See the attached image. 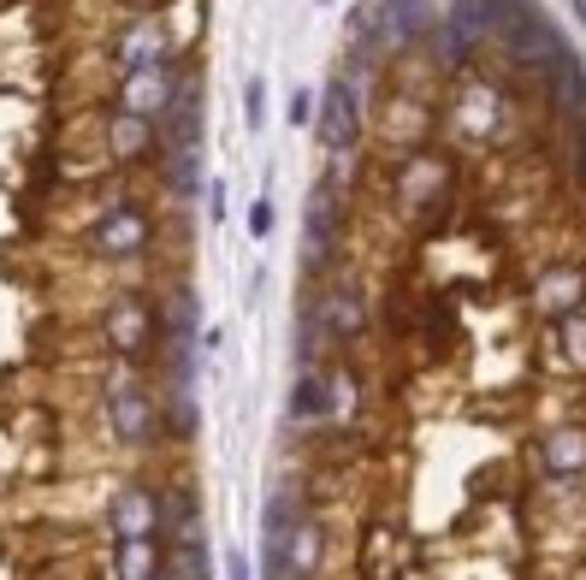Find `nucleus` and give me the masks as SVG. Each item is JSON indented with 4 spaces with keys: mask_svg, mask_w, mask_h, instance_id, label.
<instances>
[{
    "mask_svg": "<svg viewBox=\"0 0 586 580\" xmlns=\"http://www.w3.org/2000/svg\"><path fill=\"white\" fill-rule=\"evenodd\" d=\"M166 569V540L149 533V540H113V575L107 580H154Z\"/></svg>",
    "mask_w": 586,
    "mask_h": 580,
    "instance_id": "4468645a",
    "label": "nucleus"
},
{
    "mask_svg": "<svg viewBox=\"0 0 586 580\" xmlns=\"http://www.w3.org/2000/svg\"><path fill=\"white\" fill-rule=\"evenodd\" d=\"M539 468L551 480H581L586 474V427H551L539 439Z\"/></svg>",
    "mask_w": 586,
    "mask_h": 580,
    "instance_id": "f8f14e48",
    "label": "nucleus"
},
{
    "mask_svg": "<svg viewBox=\"0 0 586 580\" xmlns=\"http://www.w3.org/2000/svg\"><path fill=\"white\" fill-rule=\"evenodd\" d=\"M166 178H172V190H179V196H196V184H202V142H172Z\"/></svg>",
    "mask_w": 586,
    "mask_h": 580,
    "instance_id": "aec40b11",
    "label": "nucleus"
},
{
    "mask_svg": "<svg viewBox=\"0 0 586 580\" xmlns=\"http://www.w3.org/2000/svg\"><path fill=\"white\" fill-rule=\"evenodd\" d=\"M468 42H474V36H468V31H462V24H457V19H445V24H438V31H433V48H438V66H450V60H462V54H468Z\"/></svg>",
    "mask_w": 586,
    "mask_h": 580,
    "instance_id": "412c9836",
    "label": "nucleus"
},
{
    "mask_svg": "<svg viewBox=\"0 0 586 580\" xmlns=\"http://www.w3.org/2000/svg\"><path fill=\"white\" fill-rule=\"evenodd\" d=\"M166 31H160V19H149V12H137V19H125V31L113 36V66L125 71H149V66H166Z\"/></svg>",
    "mask_w": 586,
    "mask_h": 580,
    "instance_id": "1a4fd4ad",
    "label": "nucleus"
},
{
    "mask_svg": "<svg viewBox=\"0 0 586 580\" xmlns=\"http://www.w3.org/2000/svg\"><path fill=\"white\" fill-rule=\"evenodd\" d=\"M421 7H427V0H386V7H379V19L391 24V36H409L421 24Z\"/></svg>",
    "mask_w": 586,
    "mask_h": 580,
    "instance_id": "4be33fe9",
    "label": "nucleus"
},
{
    "mask_svg": "<svg viewBox=\"0 0 586 580\" xmlns=\"http://www.w3.org/2000/svg\"><path fill=\"white\" fill-rule=\"evenodd\" d=\"M83 250L95 260H113V267H119V260H142L154 250V213L142 208V201H113V208L90 225Z\"/></svg>",
    "mask_w": 586,
    "mask_h": 580,
    "instance_id": "7ed1b4c3",
    "label": "nucleus"
},
{
    "mask_svg": "<svg viewBox=\"0 0 586 580\" xmlns=\"http://www.w3.org/2000/svg\"><path fill=\"white\" fill-rule=\"evenodd\" d=\"M243 125H249V130L267 125V83H261V78L243 83Z\"/></svg>",
    "mask_w": 586,
    "mask_h": 580,
    "instance_id": "5701e85b",
    "label": "nucleus"
},
{
    "mask_svg": "<svg viewBox=\"0 0 586 580\" xmlns=\"http://www.w3.org/2000/svg\"><path fill=\"white\" fill-rule=\"evenodd\" d=\"M107 533L113 540H149L160 533V486L154 480H119L107 491Z\"/></svg>",
    "mask_w": 586,
    "mask_h": 580,
    "instance_id": "20e7f679",
    "label": "nucleus"
},
{
    "mask_svg": "<svg viewBox=\"0 0 586 580\" xmlns=\"http://www.w3.org/2000/svg\"><path fill=\"white\" fill-rule=\"evenodd\" d=\"M107 432H113V444L119 451H154V439H160V397H154V385L142 380V373H113L107 380Z\"/></svg>",
    "mask_w": 586,
    "mask_h": 580,
    "instance_id": "f03ea898",
    "label": "nucleus"
},
{
    "mask_svg": "<svg viewBox=\"0 0 586 580\" xmlns=\"http://www.w3.org/2000/svg\"><path fill=\"white\" fill-rule=\"evenodd\" d=\"M208 213H214V220H226V184H208Z\"/></svg>",
    "mask_w": 586,
    "mask_h": 580,
    "instance_id": "bb28decb",
    "label": "nucleus"
},
{
    "mask_svg": "<svg viewBox=\"0 0 586 580\" xmlns=\"http://www.w3.org/2000/svg\"><path fill=\"white\" fill-rule=\"evenodd\" d=\"M166 575L172 580H214V550H208V533H179L166 540Z\"/></svg>",
    "mask_w": 586,
    "mask_h": 580,
    "instance_id": "f3484780",
    "label": "nucleus"
},
{
    "mask_svg": "<svg viewBox=\"0 0 586 580\" xmlns=\"http://www.w3.org/2000/svg\"><path fill=\"white\" fill-rule=\"evenodd\" d=\"M533 309L545 321H568L586 309V260H551L533 279Z\"/></svg>",
    "mask_w": 586,
    "mask_h": 580,
    "instance_id": "39448f33",
    "label": "nucleus"
},
{
    "mask_svg": "<svg viewBox=\"0 0 586 580\" xmlns=\"http://www.w3.org/2000/svg\"><path fill=\"white\" fill-rule=\"evenodd\" d=\"M314 130H320V142H326L332 154H349L361 142V107H356V90H349L344 78L326 83V101H320V113H314Z\"/></svg>",
    "mask_w": 586,
    "mask_h": 580,
    "instance_id": "6e6552de",
    "label": "nucleus"
},
{
    "mask_svg": "<svg viewBox=\"0 0 586 580\" xmlns=\"http://www.w3.org/2000/svg\"><path fill=\"white\" fill-rule=\"evenodd\" d=\"M179 71L172 66H149V71H130L125 78V90H119V113H137V119H166L172 113V101H179Z\"/></svg>",
    "mask_w": 586,
    "mask_h": 580,
    "instance_id": "0eeeda50",
    "label": "nucleus"
},
{
    "mask_svg": "<svg viewBox=\"0 0 586 580\" xmlns=\"http://www.w3.org/2000/svg\"><path fill=\"white\" fill-rule=\"evenodd\" d=\"M575 142H581V178H586V119L575 125Z\"/></svg>",
    "mask_w": 586,
    "mask_h": 580,
    "instance_id": "cd10ccee",
    "label": "nucleus"
},
{
    "mask_svg": "<svg viewBox=\"0 0 586 580\" xmlns=\"http://www.w3.org/2000/svg\"><path fill=\"white\" fill-rule=\"evenodd\" d=\"M509 54H516L521 66H533V60L551 66V60H563L568 48H563V36H556V24L533 7V12H521V19L509 24Z\"/></svg>",
    "mask_w": 586,
    "mask_h": 580,
    "instance_id": "9b49d317",
    "label": "nucleus"
},
{
    "mask_svg": "<svg viewBox=\"0 0 586 580\" xmlns=\"http://www.w3.org/2000/svg\"><path fill=\"white\" fill-rule=\"evenodd\" d=\"M297 515H309L302 491H297V486H278L273 498H267V510H261V569L278 557V540L290 533V521H297Z\"/></svg>",
    "mask_w": 586,
    "mask_h": 580,
    "instance_id": "2eb2a0df",
    "label": "nucleus"
},
{
    "mask_svg": "<svg viewBox=\"0 0 586 580\" xmlns=\"http://www.w3.org/2000/svg\"><path fill=\"white\" fill-rule=\"evenodd\" d=\"M551 101L563 113H581L586 119V66L575 60V54H563V60L551 66Z\"/></svg>",
    "mask_w": 586,
    "mask_h": 580,
    "instance_id": "6ab92c4d",
    "label": "nucleus"
},
{
    "mask_svg": "<svg viewBox=\"0 0 586 580\" xmlns=\"http://www.w3.org/2000/svg\"><path fill=\"white\" fill-rule=\"evenodd\" d=\"M314 101H309V90H297V95H290V125H314Z\"/></svg>",
    "mask_w": 586,
    "mask_h": 580,
    "instance_id": "393cba45",
    "label": "nucleus"
},
{
    "mask_svg": "<svg viewBox=\"0 0 586 580\" xmlns=\"http://www.w3.org/2000/svg\"><path fill=\"white\" fill-rule=\"evenodd\" d=\"M101 344H107V356L125 361V368L154 361L160 356V302L142 297V290H119V297L101 309Z\"/></svg>",
    "mask_w": 586,
    "mask_h": 580,
    "instance_id": "f257e3e1",
    "label": "nucleus"
},
{
    "mask_svg": "<svg viewBox=\"0 0 586 580\" xmlns=\"http://www.w3.org/2000/svg\"><path fill=\"white\" fill-rule=\"evenodd\" d=\"M332 409H344L338 403V373H326V368L302 373L297 391H290V420H326Z\"/></svg>",
    "mask_w": 586,
    "mask_h": 580,
    "instance_id": "dca6fc26",
    "label": "nucleus"
},
{
    "mask_svg": "<svg viewBox=\"0 0 586 580\" xmlns=\"http://www.w3.org/2000/svg\"><path fill=\"white\" fill-rule=\"evenodd\" d=\"M545 361L568 380H586V309L568 314V321H551L545 332Z\"/></svg>",
    "mask_w": 586,
    "mask_h": 580,
    "instance_id": "ddd939ff",
    "label": "nucleus"
},
{
    "mask_svg": "<svg viewBox=\"0 0 586 580\" xmlns=\"http://www.w3.org/2000/svg\"><path fill=\"white\" fill-rule=\"evenodd\" d=\"M226 580H255V569H249L243 550H226Z\"/></svg>",
    "mask_w": 586,
    "mask_h": 580,
    "instance_id": "a878e982",
    "label": "nucleus"
},
{
    "mask_svg": "<svg viewBox=\"0 0 586 580\" xmlns=\"http://www.w3.org/2000/svg\"><path fill=\"white\" fill-rule=\"evenodd\" d=\"M267 231H273V196H261L249 208V237H267Z\"/></svg>",
    "mask_w": 586,
    "mask_h": 580,
    "instance_id": "b1692460",
    "label": "nucleus"
},
{
    "mask_svg": "<svg viewBox=\"0 0 586 580\" xmlns=\"http://www.w3.org/2000/svg\"><path fill=\"white\" fill-rule=\"evenodd\" d=\"M154 580H172V575H166V569H160V575H154Z\"/></svg>",
    "mask_w": 586,
    "mask_h": 580,
    "instance_id": "c85d7f7f",
    "label": "nucleus"
},
{
    "mask_svg": "<svg viewBox=\"0 0 586 580\" xmlns=\"http://www.w3.org/2000/svg\"><path fill=\"white\" fill-rule=\"evenodd\" d=\"M314 326L332 344H361V332H368V297L356 285H326L314 297Z\"/></svg>",
    "mask_w": 586,
    "mask_h": 580,
    "instance_id": "423d86ee",
    "label": "nucleus"
},
{
    "mask_svg": "<svg viewBox=\"0 0 586 580\" xmlns=\"http://www.w3.org/2000/svg\"><path fill=\"white\" fill-rule=\"evenodd\" d=\"M154 149H160V125L154 119H137V113H119V107L107 113V154L119 166L154 161Z\"/></svg>",
    "mask_w": 586,
    "mask_h": 580,
    "instance_id": "9d476101",
    "label": "nucleus"
},
{
    "mask_svg": "<svg viewBox=\"0 0 586 580\" xmlns=\"http://www.w3.org/2000/svg\"><path fill=\"white\" fill-rule=\"evenodd\" d=\"M403 557H409V545L391 540V533H379V527L356 545V562H361V575H368V580H398V562Z\"/></svg>",
    "mask_w": 586,
    "mask_h": 580,
    "instance_id": "a211bd4d",
    "label": "nucleus"
}]
</instances>
